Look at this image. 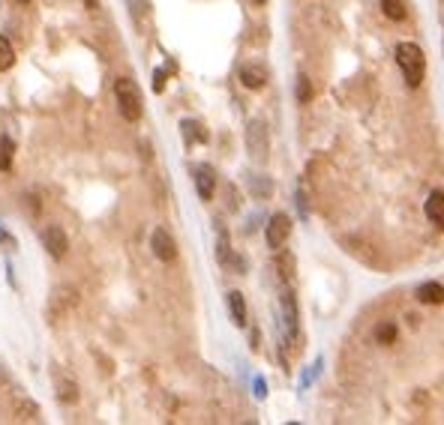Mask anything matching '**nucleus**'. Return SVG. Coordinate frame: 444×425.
I'll return each mask as SVG.
<instances>
[{
    "mask_svg": "<svg viewBox=\"0 0 444 425\" xmlns=\"http://www.w3.org/2000/svg\"><path fill=\"white\" fill-rule=\"evenodd\" d=\"M376 339H378V345H393L396 342V324H381L376 330Z\"/></svg>",
    "mask_w": 444,
    "mask_h": 425,
    "instance_id": "nucleus-19",
    "label": "nucleus"
},
{
    "mask_svg": "<svg viewBox=\"0 0 444 425\" xmlns=\"http://www.w3.org/2000/svg\"><path fill=\"white\" fill-rule=\"evenodd\" d=\"M252 4H255V6H264V4H267V0H252Z\"/></svg>",
    "mask_w": 444,
    "mask_h": 425,
    "instance_id": "nucleus-27",
    "label": "nucleus"
},
{
    "mask_svg": "<svg viewBox=\"0 0 444 425\" xmlns=\"http://www.w3.org/2000/svg\"><path fill=\"white\" fill-rule=\"evenodd\" d=\"M21 207H27V210H31V219H36L39 216V198L36 195H24L21 198Z\"/></svg>",
    "mask_w": 444,
    "mask_h": 425,
    "instance_id": "nucleus-21",
    "label": "nucleus"
},
{
    "mask_svg": "<svg viewBox=\"0 0 444 425\" xmlns=\"http://www.w3.org/2000/svg\"><path fill=\"white\" fill-rule=\"evenodd\" d=\"M418 300L423 305H441L444 303V285L441 282H423L418 288Z\"/></svg>",
    "mask_w": 444,
    "mask_h": 425,
    "instance_id": "nucleus-12",
    "label": "nucleus"
},
{
    "mask_svg": "<svg viewBox=\"0 0 444 425\" xmlns=\"http://www.w3.org/2000/svg\"><path fill=\"white\" fill-rule=\"evenodd\" d=\"M153 90H156V93L165 90V69H156V72H153Z\"/></svg>",
    "mask_w": 444,
    "mask_h": 425,
    "instance_id": "nucleus-22",
    "label": "nucleus"
},
{
    "mask_svg": "<svg viewBox=\"0 0 444 425\" xmlns=\"http://www.w3.org/2000/svg\"><path fill=\"white\" fill-rule=\"evenodd\" d=\"M396 66L403 69L408 87H420L423 72H426V54H423V48L414 46V42H399V46H396Z\"/></svg>",
    "mask_w": 444,
    "mask_h": 425,
    "instance_id": "nucleus-2",
    "label": "nucleus"
},
{
    "mask_svg": "<svg viewBox=\"0 0 444 425\" xmlns=\"http://www.w3.org/2000/svg\"><path fill=\"white\" fill-rule=\"evenodd\" d=\"M12 63H16V48H12V42L6 36H0V72L12 69Z\"/></svg>",
    "mask_w": 444,
    "mask_h": 425,
    "instance_id": "nucleus-14",
    "label": "nucleus"
},
{
    "mask_svg": "<svg viewBox=\"0 0 444 425\" xmlns=\"http://www.w3.org/2000/svg\"><path fill=\"white\" fill-rule=\"evenodd\" d=\"M150 248H153V255L160 261H165V263H171L177 258V243H175V237H171L165 228H156L150 234Z\"/></svg>",
    "mask_w": 444,
    "mask_h": 425,
    "instance_id": "nucleus-6",
    "label": "nucleus"
},
{
    "mask_svg": "<svg viewBox=\"0 0 444 425\" xmlns=\"http://www.w3.org/2000/svg\"><path fill=\"white\" fill-rule=\"evenodd\" d=\"M228 312L237 327H247V300H243L240 290H228Z\"/></svg>",
    "mask_w": 444,
    "mask_h": 425,
    "instance_id": "nucleus-13",
    "label": "nucleus"
},
{
    "mask_svg": "<svg viewBox=\"0 0 444 425\" xmlns=\"http://www.w3.org/2000/svg\"><path fill=\"white\" fill-rule=\"evenodd\" d=\"M240 84H243V87H249V90H262V87L267 84V69L259 66V63L240 66Z\"/></svg>",
    "mask_w": 444,
    "mask_h": 425,
    "instance_id": "nucleus-9",
    "label": "nucleus"
},
{
    "mask_svg": "<svg viewBox=\"0 0 444 425\" xmlns=\"http://www.w3.org/2000/svg\"><path fill=\"white\" fill-rule=\"evenodd\" d=\"M381 9L391 21H403L406 19V4L403 0H381Z\"/></svg>",
    "mask_w": 444,
    "mask_h": 425,
    "instance_id": "nucleus-16",
    "label": "nucleus"
},
{
    "mask_svg": "<svg viewBox=\"0 0 444 425\" xmlns=\"http://www.w3.org/2000/svg\"><path fill=\"white\" fill-rule=\"evenodd\" d=\"M423 213L426 219L433 222L435 228H444V192H433L423 204Z\"/></svg>",
    "mask_w": 444,
    "mask_h": 425,
    "instance_id": "nucleus-11",
    "label": "nucleus"
},
{
    "mask_svg": "<svg viewBox=\"0 0 444 425\" xmlns=\"http://www.w3.org/2000/svg\"><path fill=\"white\" fill-rule=\"evenodd\" d=\"M247 150L255 162H267L270 153V138H267V126L262 120H249L247 126Z\"/></svg>",
    "mask_w": 444,
    "mask_h": 425,
    "instance_id": "nucleus-3",
    "label": "nucleus"
},
{
    "mask_svg": "<svg viewBox=\"0 0 444 425\" xmlns=\"http://www.w3.org/2000/svg\"><path fill=\"white\" fill-rule=\"evenodd\" d=\"M16 4H31V0H16Z\"/></svg>",
    "mask_w": 444,
    "mask_h": 425,
    "instance_id": "nucleus-28",
    "label": "nucleus"
},
{
    "mask_svg": "<svg viewBox=\"0 0 444 425\" xmlns=\"http://www.w3.org/2000/svg\"><path fill=\"white\" fill-rule=\"evenodd\" d=\"M264 237H267V246L279 252V248L289 243V237H291V219L285 213H274V216H270V222H267Z\"/></svg>",
    "mask_w": 444,
    "mask_h": 425,
    "instance_id": "nucleus-4",
    "label": "nucleus"
},
{
    "mask_svg": "<svg viewBox=\"0 0 444 425\" xmlns=\"http://www.w3.org/2000/svg\"><path fill=\"white\" fill-rule=\"evenodd\" d=\"M57 399L66 402V404H76L78 402V387L69 384V380H57Z\"/></svg>",
    "mask_w": 444,
    "mask_h": 425,
    "instance_id": "nucleus-17",
    "label": "nucleus"
},
{
    "mask_svg": "<svg viewBox=\"0 0 444 425\" xmlns=\"http://www.w3.org/2000/svg\"><path fill=\"white\" fill-rule=\"evenodd\" d=\"M282 324H285V332H289V342H297V303L291 290L282 294Z\"/></svg>",
    "mask_w": 444,
    "mask_h": 425,
    "instance_id": "nucleus-7",
    "label": "nucleus"
},
{
    "mask_svg": "<svg viewBox=\"0 0 444 425\" xmlns=\"http://www.w3.org/2000/svg\"><path fill=\"white\" fill-rule=\"evenodd\" d=\"M0 246H6V252H12V248H16V237H12L9 231H4V228H0Z\"/></svg>",
    "mask_w": 444,
    "mask_h": 425,
    "instance_id": "nucleus-23",
    "label": "nucleus"
},
{
    "mask_svg": "<svg viewBox=\"0 0 444 425\" xmlns=\"http://www.w3.org/2000/svg\"><path fill=\"white\" fill-rule=\"evenodd\" d=\"M114 99H118V111L126 123H138L145 114V99L133 78H118L114 81Z\"/></svg>",
    "mask_w": 444,
    "mask_h": 425,
    "instance_id": "nucleus-1",
    "label": "nucleus"
},
{
    "mask_svg": "<svg viewBox=\"0 0 444 425\" xmlns=\"http://www.w3.org/2000/svg\"><path fill=\"white\" fill-rule=\"evenodd\" d=\"M195 189H198V198L202 201L213 198V192H217V174H213V168H207V165L195 168Z\"/></svg>",
    "mask_w": 444,
    "mask_h": 425,
    "instance_id": "nucleus-8",
    "label": "nucleus"
},
{
    "mask_svg": "<svg viewBox=\"0 0 444 425\" xmlns=\"http://www.w3.org/2000/svg\"><path fill=\"white\" fill-rule=\"evenodd\" d=\"M249 183H252V186H255V192H259V195H270V183H267V180H264V183H262V180H259V177H252V180H249Z\"/></svg>",
    "mask_w": 444,
    "mask_h": 425,
    "instance_id": "nucleus-24",
    "label": "nucleus"
},
{
    "mask_svg": "<svg viewBox=\"0 0 444 425\" xmlns=\"http://www.w3.org/2000/svg\"><path fill=\"white\" fill-rule=\"evenodd\" d=\"M12 156H16V141L12 138H0V171L12 168Z\"/></svg>",
    "mask_w": 444,
    "mask_h": 425,
    "instance_id": "nucleus-15",
    "label": "nucleus"
},
{
    "mask_svg": "<svg viewBox=\"0 0 444 425\" xmlns=\"http://www.w3.org/2000/svg\"><path fill=\"white\" fill-rule=\"evenodd\" d=\"M76 303H78V294H76L73 288H57L54 297H51V315L54 318H63Z\"/></svg>",
    "mask_w": 444,
    "mask_h": 425,
    "instance_id": "nucleus-10",
    "label": "nucleus"
},
{
    "mask_svg": "<svg viewBox=\"0 0 444 425\" xmlns=\"http://www.w3.org/2000/svg\"><path fill=\"white\" fill-rule=\"evenodd\" d=\"M42 246H46V252H48L54 261L66 258V248H69L66 231H63L61 225H48L46 231H42Z\"/></svg>",
    "mask_w": 444,
    "mask_h": 425,
    "instance_id": "nucleus-5",
    "label": "nucleus"
},
{
    "mask_svg": "<svg viewBox=\"0 0 444 425\" xmlns=\"http://www.w3.org/2000/svg\"><path fill=\"white\" fill-rule=\"evenodd\" d=\"M312 99V81L306 75H297V102H309Z\"/></svg>",
    "mask_w": 444,
    "mask_h": 425,
    "instance_id": "nucleus-20",
    "label": "nucleus"
},
{
    "mask_svg": "<svg viewBox=\"0 0 444 425\" xmlns=\"http://www.w3.org/2000/svg\"><path fill=\"white\" fill-rule=\"evenodd\" d=\"M180 129H183V135H186V141H190V144H192V141H207V132L198 126L195 120H183Z\"/></svg>",
    "mask_w": 444,
    "mask_h": 425,
    "instance_id": "nucleus-18",
    "label": "nucleus"
},
{
    "mask_svg": "<svg viewBox=\"0 0 444 425\" xmlns=\"http://www.w3.org/2000/svg\"><path fill=\"white\" fill-rule=\"evenodd\" d=\"M255 389H259V392H255V395H259V399H264V389H267V387H264V380H262V377H259V380H255Z\"/></svg>",
    "mask_w": 444,
    "mask_h": 425,
    "instance_id": "nucleus-25",
    "label": "nucleus"
},
{
    "mask_svg": "<svg viewBox=\"0 0 444 425\" xmlns=\"http://www.w3.org/2000/svg\"><path fill=\"white\" fill-rule=\"evenodd\" d=\"M84 6H88V12H96V0H84Z\"/></svg>",
    "mask_w": 444,
    "mask_h": 425,
    "instance_id": "nucleus-26",
    "label": "nucleus"
}]
</instances>
